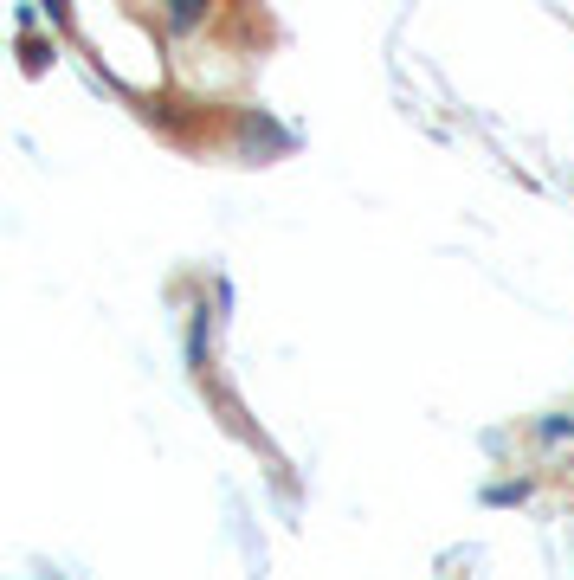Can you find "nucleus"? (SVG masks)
<instances>
[{
  "label": "nucleus",
  "instance_id": "1",
  "mask_svg": "<svg viewBox=\"0 0 574 580\" xmlns=\"http://www.w3.org/2000/svg\"><path fill=\"white\" fill-rule=\"evenodd\" d=\"M523 496H529V484H490L484 503H523Z\"/></svg>",
  "mask_w": 574,
  "mask_h": 580
},
{
  "label": "nucleus",
  "instance_id": "2",
  "mask_svg": "<svg viewBox=\"0 0 574 580\" xmlns=\"http://www.w3.org/2000/svg\"><path fill=\"white\" fill-rule=\"evenodd\" d=\"M201 7H207V0H175V26H181V33H187V26H201Z\"/></svg>",
  "mask_w": 574,
  "mask_h": 580
},
{
  "label": "nucleus",
  "instance_id": "3",
  "mask_svg": "<svg viewBox=\"0 0 574 580\" xmlns=\"http://www.w3.org/2000/svg\"><path fill=\"white\" fill-rule=\"evenodd\" d=\"M542 432H549V438H574V420H549Z\"/></svg>",
  "mask_w": 574,
  "mask_h": 580
},
{
  "label": "nucleus",
  "instance_id": "4",
  "mask_svg": "<svg viewBox=\"0 0 574 580\" xmlns=\"http://www.w3.org/2000/svg\"><path fill=\"white\" fill-rule=\"evenodd\" d=\"M45 13H52V26H65V20H71V7H65V0H45Z\"/></svg>",
  "mask_w": 574,
  "mask_h": 580
}]
</instances>
